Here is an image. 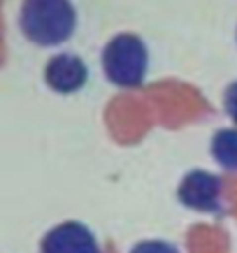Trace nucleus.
Instances as JSON below:
<instances>
[{"label": "nucleus", "instance_id": "1", "mask_svg": "<svg viewBox=\"0 0 237 253\" xmlns=\"http://www.w3.org/2000/svg\"><path fill=\"white\" fill-rule=\"evenodd\" d=\"M19 28L38 46H58L77 31V9L72 0H21Z\"/></svg>", "mask_w": 237, "mask_h": 253}, {"label": "nucleus", "instance_id": "2", "mask_svg": "<svg viewBox=\"0 0 237 253\" xmlns=\"http://www.w3.org/2000/svg\"><path fill=\"white\" fill-rule=\"evenodd\" d=\"M100 65L114 86L138 88L149 72V49L135 33H119L102 46Z\"/></svg>", "mask_w": 237, "mask_h": 253}, {"label": "nucleus", "instance_id": "3", "mask_svg": "<svg viewBox=\"0 0 237 253\" xmlns=\"http://www.w3.org/2000/svg\"><path fill=\"white\" fill-rule=\"evenodd\" d=\"M221 179L207 169H191L189 174L179 181L177 198L184 207L195 209V211H219L221 207Z\"/></svg>", "mask_w": 237, "mask_h": 253}, {"label": "nucleus", "instance_id": "4", "mask_svg": "<svg viewBox=\"0 0 237 253\" xmlns=\"http://www.w3.org/2000/svg\"><path fill=\"white\" fill-rule=\"evenodd\" d=\"M40 253H100V244L84 223L65 221L42 237Z\"/></svg>", "mask_w": 237, "mask_h": 253}, {"label": "nucleus", "instance_id": "5", "mask_svg": "<svg viewBox=\"0 0 237 253\" xmlns=\"http://www.w3.org/2000/svg\"><path fill=\"white\" fill-rule=\"evenodd\" d=\"M86 79H89L86 63L82 61V56L70 54V51L51 56L45 65V84L61 95H72L82 91Z\"/></svg>", "mask_w": 237, "mask_h": 253}, {"label": "nucleus", "instance_id": "6", "mask_svg": "<svg viewBox=\"0 0 237 253\" xmlns=\"http://www.w3.org/2000/svg\"><path fill=\"white\" fill-rule=\"evenodd\" d=\"M212 158L223 169L237 172V130L235 128H223L216 130L212 137Z\"/></svg>", "mask_w": 237, "mask_h": 253}, {"label": "nucleus", "instance_id": "7", "mask_svg": "<svg viewBox=\"0 0 237 253\" xmlns=\"http://www.w3.org/2000/svg\"><path fill=\"white\" fill-rule=\"evenodd\" d=\"M130 253H179L175 244L170 242H163V239H146V242H140L130 249Z\"/></svg>", "mask_w": 237, "mask_h": 253}, {"label": "nucleus", "instance_id": "8", "mask_svg": "<svg viewBox=\"0 0 237 253\" xmlns=\"http://www.w3.org/2000/svg\"><path fill=\"white\" fill-rule=\"evenodd\" d=\"M223 107H226V114L237 123V79L226 86V91H223Z\"/></svg>", "mask_w": 237, "mask_h": 253}, {"label": "nucleus", "instance_id": "9", "mask_svg": "<svg viewBox=\"0 0 237 253\" xmlns=\"http://www.w3.org/2000/svg\"><path fill=\"white\" fill-rule=\"evenodd\" d=\"M235 40H237V33H235Z\"/></svg>", "mask_w": 237, "mask_h": 253}]
</instances>
